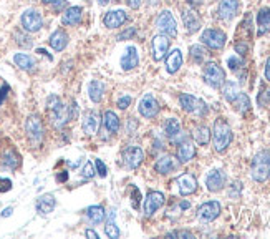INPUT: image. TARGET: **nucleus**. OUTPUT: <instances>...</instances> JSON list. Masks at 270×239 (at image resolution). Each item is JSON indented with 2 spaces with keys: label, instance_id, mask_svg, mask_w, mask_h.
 <instances>
[{
  "label": "nucleus",
  "instance_id": "8",
  "mask_svg": "<svg viewBox=\"0 0 270 239\" xmlns=\"http://www.w3.org/2000/svg\"><path fill=\"white\" fill-rule=\"evenodd\" d=\"M156 27L164 35H168V37H176V35H178V24H176L173 14L168 12V10H164V12H161L158 15V18H156Z\"/></svg>",
  "mask_w": 270,
  "mask_h": 239
},
{
  "label": "nucleus",
  "instance_id": "38",
  "mask_svg": "<svg viewBox=\"0 0 270 239\" xmlns=\"http://www.w3.org/2000/svg\"><path fill=\"white\" fill-rule=\"evenodd\" d=\"M115 218H116V212L111 211V212H110V220H108L106 226H105L106 236L111 238V239H116V238L119 236V230H118V226H116V222H115Z\"/></svg>",
  "mask_w": 270,
  "mask_h": 239
},
{
  "label": "nucleus",
  "instance_id": "39",
  "mask_svg": "<svg viewBox=\"0 0 270 239\" xmlns=\"http://www.w3.org/2000/svg\"><path fill=\"white\" fill-rule=\"evenodd\" d=\"M191 58H193L194 64H202L204 58H206L204 48L199 46V45H193V46H191Z\"/></svg>",
  "mask_w": 270,
  "mask_h": 239
},
{
  "label": "nucleus",
  "instance_id": "12",
  "mask_svg": "<svg viewBox=\"0 0 270 239\" xmlns=\"http://www.w3.org/2000/svg\"><path fill=\"white\" fill-rule=\"evenodd\" d=\"M123 160H124V166H128L129 170H134L143 163L144 153L139 146H129L123 152Z\"/></svg>",
  "mask_w": 270,
  "mask_h": 239
},
{
  "label": "nucleus",
  "instance_id": "48",
  "mask_svg": "<svg viewBox=\"0 0 270 239\" xmlns=\"http://www.w3.org/2000/svg\"><path fill=\"white\" fill-rule=\"evenodd\" d=\"M139 200H141V193H139V190L136 186H133V208L134 210L139 208Z\"/></svg>",
  "mask_w": 270,
  "mask_h": 239
},
{
  "label": "nucleus",
  "instance_id": "13",
  "mask_svg": "<svg viewBox=\"0 0 270 239\" xmlns=\"http://www.w3.org/2000/svg\"><path fill=\"white\" fill-rule=\"evenodd\" d=\"M176 184H178L179 193L183 196L193 194V193H196V190H197V180L194 178V174H191V173L181 174L179 178L176 180Z\"/></svg>",
  "mask_w": 270,
  "mask_h": 239
},
{
  "label": "nucleus",
  "instance_id": "20",
  "mask_svg": "<svg viewBox=\"0 0 270 239\" xmlns=\"http://www.w3.org/2000/svg\"><path fill=\"white\" fill-rule=\"evenodd\" d=\"M183 22H184L186 30H188L189 34H194L201 28V18L194 10H186L183 14Z\"/></svg>",
  "mask_w": 270,
  "mask_h": 239
},
{
  "label": "nucleus",
  "instance_id": "4",
  "mask_svg": "<svg viewBox=\"0 0 270 239\" xmlns=\"http://www.w3.org/2000/svg\"><path fill=\"white\" fill-rule=\"evenodd\" d=\"M179 103L184 112H188L191 115H196V116H204L206 113L209 112V108H207V105L201 100V98L189 95V93H183V95L179 96Z\"/></svg>",
  "mask_w": 270,
  "mask_h": 239
},
{
  "label": "nucleus",
  "instance_id": "19",
  "mask_svg": "<svg viewBox=\"0 0 270 239\" xmlns=\"http://www.w3.org/2000/svg\"><path fill=\"white\" fill-rule=\"evenodd\" d=\"M139 64V56H138V50L136 46H128L124 55L121 56V66L123 70H133L136 68Z\"/></svg>",
  "mask_w": 270,
  "mask_h": 239
},
{
  "label": "nucleus",
  "instance_id": "22",
  "mask_svg": "<svg viewBox=\"0 0 270 239\" xmlns=\"http://www.w3.org/2000/svg\"><path fill=\"white\" fill-rule=\"evenodd\" d=\"M55 204H56V200L53 194H43L40 196L38 201H37V211L38 214L45 216L48 214V212H51L55 210Z\"/></svg>",
  "mask_w": 270,
  "mask_h": 239
},
{
  "label": "nucleus",
  "instance_id": "31",
  "mask_svg": "<svg viewBox=\"0 0 270 239\" xmlns=\"http://www.w3.org/2000/svg\"><path fill=\"white\" fill-rule=\"evenodd\" d=\"M103 123H105V126L110 133H116L119 130V118L115 112H105V115H103Z\"/></svg>",
  "mask_w": 270,
  "mask_h": 239
},
{
  "label": "nucleus",
  "instance_id": "24",
  "mask_svg": "<svg viewBox=\"0 0 270 239\" xmlns=\"http://www.w3.org/2000/svg\"><path fill=\"white\" fill-rule=\"evenodd\" d=\"M176 166H178V163H176L173 156H169L168 154V156H161L158 161H156L154 170L161 174H168V173H171V171L176 170Z\"/></svg>",
  "mask_w": 270,
  "mask_h": 239
},
{
  "label": "nucleus",
  "instance_id": "32",
  "mask_svg": "<svg viewBox=\"0 0 270 239\" xmlns=\"http://www.w3.org/2000/svg\"><path fill=\"white\" fill-rule=\"evenodd\" d=\"M164 133L166 136H169L171 140H174L178 134H181V123L178 118H169L164 123Z\"/></svg>",
  "mask_w": 270,
  "mask_h": 239
},
{
  "label": "nucleus",
  "instance_id": "46",
  "mask_svg": "<svg viewBox=\"0 0 270 239\" xmlns=\"http://www.w3.org/2000/svg\"><path fill=\"white\" fill-rule=\"evenodd\" d=\"M12 190V181L8 178H0V193H7Z\"/></svg>",
  "mask_w": 270,
  "mask_h": 239
},
{
  "label": "nucleus",
  "instance_id": "51",
  "mask_svg": "<svg viewBox=\"0 0 270 239\" xmlns=\"http://www.w3.org/2000/svg\"><path fill=\"white\" fill-rule=\"evenodd\" d=\"M134 32H136V30H134V28H131V30H129V32H128V30H126V32H123V34H119V35H118V40L131 38L133 35H134Z\"/></svg>",
  "mask_w": 270,
  "mask_h": 239
},
{
  "label": "nucleus",
  "instance_id": "16",
  "mask_svg": "<svg viewBox=\"0 0 270 239\" xmlns=\"http://www.w3.org/2000/svg\"><path fill=\"white\" fill-rule=\"evenodd\" d=\"M169 44L171 40L168 35H156V37L153 38V58L156 62L163 60L164 55L168 54V48H169Z\"/></svg>",
  "mask_w": 270,
  "mask_h": 239
},
{
  "label": "nucleus",
  "instance_id": "3",
  "mask_svg": "<svg viewBox=\"0 0 270 239\" xmlns=\"http://www.w3.org/2000/svg\"><path fill=\"white\" fill-rule=\"evenodd\" d=\"M251 176L254 181H257V183H264L266 180H269V176H270V152L269 150H262V152H259L256 156L252 158Z\"/></svg>",
  "mask_w": 270,
  "mask_h": 239
},
{
  "label": "nucleus",
  "instance_id": "45",
  "mask_svg": "<svg viewBox=\"0 0 270 239\" xmlns=\"http://www.w3.org/2000/svg\"><path fill=\"white\" fill-rule=\"evenodd\" d=\"M168 238H183V239H194V234L189 231H173L169 232Z\"/></svg>",
  "mask_w": 270,
  "mask_h": 239
},
{
  "label": "nucleus",
  "instance_id": "29",
  "mask_svg": "<svg viewBox=\"0 0 270 239\" xmlns=\"http://www.w3.org/2000/svg\"><path fill=\"white\" fill-rule=\"evenodd\" d=\"M103 93H105V85L100 80H91L90 85H88V95H90L93 103H100L103 98Z\"/></svg>",
  "mask_w": 270,
  "mask_h": 239
},
{
  "label": "nucleus",
  "instance_id": "37",
  "mask_svg": "<svg viewBox=\"0 0 270 239\" xmlns=\"http://www.w3.org/2000/svg\"><path fill=\"white\" fill-rule=\"evenodd\" d=\"M232 105L236 106V110L239 113H246V112H249V108H251V100H249V96L246 93H239L236 100L232 102Z\"/></svg>",
  "mask_w": 270,
  "mask_h": 239
},
{
  "label": "nucleus",
  "instance_id": "47",
  "mask_svg": "<svg viewBox=\"0 0 270 239\" xmlns=\"http://www.w3.org/2000/svg\"><path fill=\"white\" fill-rule=\"evenodd\" d=\"M43 4H48V5H53L56 10H61L66 5V0H41Z\"/></svg>",
  "mask_w": 270,
  "mask_h": 239
},
{
  "label": "nucleus",
  "instance_id": "54",
  "mask_svg": "<svg viewBox=\"0 0 270 239\" xmlns=\"http://www.w3.org/2000/svg\"><path fill=\"white\" fill-rule=\"evenodd\" d=\"M266 78L270 82V56H269L267 62H266Z\"/></svg>",
  "mask_w": 270,
  "mask_h": 239
},
{
  "label": "nucleus",
  "instance_id": "52",
  "mask_svg": "<svg viewBox=\"0 0 270 239\" xmlns=\"http://www.w3.org/2000/svg\"><path fill=\"white\" fill-rule=\"evenodd\" d=\"M247 45L246 44H237L236 45V52H237V54H241V55H246L247 54Z\"/></svg>",
  "mask_w": 270,
  "mask_h": 239
},
{
  "label": "nucleus",
  "instance_id": "42",
  "mask_svg": "<svg viewBox=\"0 0 270 239\" xmlns=\"http://www.w3.org/2000/svg\"><path fill=\"white\" fill-rule=\"evenodd\" d=\"M257 102H259V105H261V106L269 105V103H270V90H269V88H267V90H262L261 93H259Z\"/></svg>",
  "mask_w": 270,
  "mask_h": 239
},
{
  "label": "nucleus",
  "instance_id": "10",
  "mask_svg": "<svg viewBox=\"0 0 270 239\" xmlns=\"http://www.w3.org/2000/svg\"><path fill=\"white\" fill-rule=\"evenodd\" d=\"M221 214V202L219 201H207L197 210V220L201 222H211Z\"/></svg>",
  "mask_w": 270,
  "mask_h": 239
},
{
  "label": "nucleus",
  "instance_id": "6",
  "mask_svg": "<svg viewBox=\"0 0 270 239\" xmlns=\"http://www.w3.org/2000/svg\"><path fill=\"white\" fill-rule=\"evenodd\" d=\"M202 75H204V80L207 85H211L212 88H219L224 85V82H226L224 70H222L217 64H214V62H209V64L204 65Z\"/></svg>",
  "mask_w": 270,
  "mask_h": 239
},
{
  "label": "nucleus",
  "instance_id": "9",
  "mask_svg": "<svg viewBox=\"0 0 270 239\" xmlns=\"http://www.w3.org/2000/svg\"><path fill=\"white\" fill-rule=\"evenodd\" d=\"M22 27L25 32H30V34H33V32H38V30L41 28V25H43V18H41V15L38 10H33V8H30V10H25V12L22 14Z\"/></svg>",
  "mask_w": 270,
  "mask_h": 239
},
{
  "label": "nucleus",
  "instance_id": "21",
  "mask_svg": "<svg viewBox=\"0 0 270 239\" xmlns=\"http://www.w3.org/2000/svg\"><path fill=\"white\" fill-rule=\"evenodd\" d=\"M181 66H183V54H181V50L176 48L166 58V70H168V74H176Z\"/></svg>",
  "mask_w": 270,
  "mask_h": 239
},
{
  "label": "nucleus",
  "instance_id": "15",
  "mask_svg": "<svg viewBox=\"0 0 270 239\" xmlns=\"http://www.w3.org/2000/svg\"><path fill=\"white\" fill-rule=\"evenodd\" d=\"M164 204V194L159 191H151L144 201V216H153Z\"/></svg>",
  "mask_w": 270,
  "mask_h": 239
},
{
  "label": "nucleus",
  "instance_id": "49",
  "mask_svg": "<svg viewBox=\"0 0 270 239\" xmlns=\"http://www.w3.org/2000/svg\"><path fill=\"white\" fill-rule=\"evenodd\" d=\"M129 103H131V96L124 95V96H121V98L118 100V106L121 108V110H126V108L129 106Z\"/></svg>",
  "mask_w": 270,
  "mask_h": 239
},
{
  "label": "nucleus",
  "instance_id": "41",
  "mask_svg": "<svg viewBox=\"0 0 270 239\" xmlns=\"http://www.w3.org/2000/svg\"><path fill=\"white\" fill-rule=\"evenodd\" d=\"M83 176H85V178H88V180H91L93 176L96 174V171H95V166H93V163H90V161H86L85 163V166H83Z\"/></svg>",
  "mask_w": 270,
  "mask_h": 239
},
{
  "label": "nucleus",
  "instance_id": "40",
  "mask_svg": "<svg viewBox=\"0 0 270 239\" xmlns=\"http://www.w3.org/2000/svg\"><path fill=\"white\" fill-rule=\"evenodd\" d=\"M15 42H17V45H20L22 48H30V46L33 45L32 38L28 37V35H25L22 32H17L15 34Z\"/></svg>",
  "mask_w": 270,
  "mask_h": 239
},
{
  "label": "nucleus",
  "instance_id": "26",
  "mask_svg": "<svg viewBox=\"0 0 270 239\" xmlns=\"http://www.w3.org/2000/svg\"><path fill=\"white\" fill-rule=\"evenodd\" d=\"M257 25H259V35L270 32V8L264 7L257 14Z\"/></svg>",
  "mask_w": 270,
  "mask_h": 239
},
{
  "label": "nucleus",
  "instance_id": "7",
  "mask_svg": "<svg viewBox=\"0 0 270 239\" xmlns=\"http://www.w3.org/2000/svg\"><path fill=\"white\" fill-rule=\"evenodd\" d=\"M201 40H202V44L207 45L209 48L212 50H221L222 46L226 45V34L222 32V30H217V28H207L202 32L201 35Z\"/></svg>",
  "mask_w": 270,
  "mask_h": 239
},
{
  "label": "nucleus",
  "instance_id": "27",
  "mask_svg": "<svg viewBox=\"0 0 270 239\" xmlns=\"http://www.w3.org/2000/svg\"><path fill=\"white\" fill-rule=\"evenodd\" d=\"M81 128L85 134H95L96 130H98V115L95 112H88L85 118H83V123H81Z\"/></svg>",
  "mask_w": 270,
  "mask_h": 239
},
{
  "label": "nucleus",
  "instance_id": "2",
  "mask_svg": "<svg viewBox=\"0 0 270 239\" xmlns=\"http://www.w3.org/2000/svg\"><path fill=\"white\" fill-rule=\"evenodd\" d=\"M212 140H214V148L217 153H224L227 146L232 142V130L226 118L219 116L216 120L214 128H212Z\"/></svg>",
  "mask_w": 270,
  "mask_h": 239
},
{
  "label": "nucleus",
  "instance_id": "61",
  "mask_svg": "<svg viewBox=\"0 0 270 239\" xmlns=\"http://www.w3.org/2000/svg\"><path fill=\"white\" fill-rule=\"evenodd\" d=\"M98 4H100L101 7H105V5H108V4H110V0H98Z\"/></svg>",
  "mask_w": 270,
  "mask_h": 239
},
{
  "label": "nucleus",
  "instance_id": "60",
  "mask_svg": "<svg viewBox=\"0 0 270 239\" xmlns=\"http://www.w3.org/2000/svg\"><path fill=\"white\" fill-rule=\"evenodd\" d=\"M189 206H191V204H189L188 201H183V202H181V210H188Z\"/></svg>",
  "mask_w": 270,
  "mask_h": 239
},
{
  "label": "nucleus",
  "instance_id": "57",
  "mask_svg": "<svg viewBox=\"0 0 270 239\" xmlns=\"http://www.w3.org/2000/svg\"><path fill=\"white\" fill-rule=\"evenodd\" d=\"M204 0H188V4L189 5H193V7H197V5H201Z\"/></svg>",
  "mask_w": 270,
  "mask_h": 239
},
{
  "label": "nucleus",
  "instance_id": "35",
  "mask_svg": "<svg viewBox=\"0 0 270 239\" xmlns=\"http://www.w3.org/2000/svg\"><path fill=\"white\" fill-rule=\"evenodd\" d=\"M2 164L5 166V168H8V170L18 168V164H20V156L13 152V150H8V152H5V153H3V156H2Z\"/></svg>",
  "mask_w": 270,
  "mask_h": 239
},
{
  "label": "nucleus",
  "instance_id": "14",
  "mask_svg": "<svg viewBox=\"0 0 270 239\" xmlns=\"http://www.w3.org/2000/svg\"><path fill=\"white\" fill-rule=\"evenodd\" d=\"M206 186L212 193H217L226 186V174L221 170H212L209 174L206 176Z\"/></svg>",
  "mask_w": 270,
  "mask_h": 239
},
{
  "label": "nucleus",
  "instance_id": "11",
  "mask_svg": "<svg viewBox=\"0 0 270 239\" xmlns=\"http://www.w3.org/2000/svg\"><path fill=\"white\" fill-rule=\"evenodd\" d=\"M139 113L144 118H154L159 113V103L158 100L151 95V93H146L141 100H139V106H138Z\"/></svg>",
  "mask_w": 270,
  "mask_h": 239
},
{
  "label": "nucleus",
  "instance_id": "5",
  "mask_svg": "<svg viewBox=\"0 0 270 239\" xmlns=\"http://www.w3.org/2000/svg\"><path fill=\"white\" fill-rule=\"evenodd\" d=\"M25 132H27V136L33 146H38V144L43 142L45 130L38 115H30L27 118V122H25Z\"/></svg>",
  "mask_w": 270,
  "mask_h": 239
},
{
  "label": "nucleus",
  "instance_id": "58",
  "mask_svg": "<svg viewBox=\"0 0 270 239\" xmlns=\"http://www.w3.org/2000/svg\"><path fill=\"white\" fill-rule=\"evenodd\" d=\"M37 54L40 55H45V56H48V60H51V55H48V52L43 50V48H37Z\"/></svg>",
  "mask_w": 270,
  "mask_h": 239
},
{
  "label": "nucleus",
  "instance_id": "50",
  "mask_svg": "<svg viewBox=\"0 0 270 239\" xmlns=\"http://www.w3.org/2000/svg\"><path fill=\"white\" fill-rule=\"evenodd\" d=\"M8 92H10V86L8 85H2V88H0V105H2L3 100L7 98Z\"/></svg>",
  "mask_w": 270,
  "mask_h": 239
},
{
  "label": "nucleus",
  "instance_id": "36",
  "mask_svg": "<svg viewBox=\"0 0 270 239\" xmlns=\"http://www.w3.org/2000/svg\"><path fill=\"white\" fill-rule=\"evenodd\" d=\"M86 218L93 224H100V222L105 220V210H103L101 206H90L86 210Z\"/></svg>",
  "mask_w": 270,
  "mask_h": 239
},
{
  "label": "nucleus",
  "instance_id": "56",
  "mask_svg": "<svg viewBox=\"0 0 270 239\" xmlns=\"http://www.w3.org/2000/svg\"><path fill=\"white\" fill-rule=\"evenodd\" d=\"M66 178H68V174H66V171H61V174L56 176V180H58V181H66Z\"/></svg>",
  "mask_w": 270,
  "mask_h": 239
},
{
  "label": "nucleus",
  "instance_id": "18",
  "mask_svg": "<svg viewBox=\"0 0 270 239\" xmlns=\"http://www.w3.org/2000/svg\"><path fill=\"white\" fill-rule=\"evenodd\" d=\"M126 20H128V15L124 10H111V12H108L105 15L103 24H105L108 28H116V27H121Z\"/></svg>",
  "mask_w": 270,
  "mask_h": 239
},
{
  "label": "nucleus",
  "instance_id": "34",
  "mask_svg": "<svg viewBox=\"0 0 270 239\" xmlns=\"http://www.w3.org/2000/svg\"><path fill=\"white\" fill-rule=\"evenodd\" d=\"M193 138L197 144H207L211 142V130L207 126H197L193 132Z\"/></svg>",
  "mask_w": 270,
  "mask_h": 239
},
{
  "label": "nucleus",
  "instance_id": "43",
  "mask_svg": "<svg viewBox=\"0 0 270 239\" xmlns=\"http://www.w3.org/2000/svg\"><path fill=\"white\" fill-rule=\"evenodd\" d=\"M227 65H229L231 70L237 72L239 68H242V66H244V62L239 58V56H231V58L227 60Z\"/></svg>",
  "mask_w": 270,
  "mask_h": 239
},
{
  "label": "nucleus",
  "instance_id": "28",
  "mask_svg": "<svg viewBox=\"0 0 270 239\" xmlns=\"http://www.w3.org/2000/svg\"><path fill=\"white\" fill-rule=\"evenodd\" d=\"M196 156V148L194 144H191L189 142H184L179 144L178 148V160L179 163H188V161H191Z\"/></svg>",
  "mask_w": 270,
  "mask_h": 239
},
{
  "label": "nucleus",
  "instance_id": "30",
  "mask_svg": "<svg viewBox=\"0 0 270 239\" xmlns=\"http://www.w3.org/2000/svg\"><path fill=\"white\" fill-rule=\"evenodd\" d=\"M13 62H15V65L20 66V68L25 72H32V70H35V66H37L35 60L27 54H17L13 56Z\"/></svg>",
  "mask_w": 270,
  "mask_h": 239
},
{
  "label": "nucleus",
  "instance_id": "55",
  "mask_svg": "<svg viewBox=\"0 0 270 239\" xmlns=\"http://www.w3.org/2000/svg\"><path fill=\"white\" fill-rule=\"evenodd\" d=\"M85 236H86V238H93V239H98V234H96V232L93 231V230H86V231H85Z\"/></svg>",
  "mask_w": 270,
  "mask_h": 239
},
{
  "label": "nucleus",
  "instance_id": "33",
  "mask_svg": "<svg viewBox=\"0 0 270 239\" xmlns=\"http://www.w3.org/2000/svg\"><path fill=\"white\" fill-rule=\"evenodd\" d=\"M239 85L236 82H224V85H222V95H224V98L227 102H234L239 95Z\"/></svg>",
  "mask_w": 270,
  "mask_h": 239
},
{
  "label": "nucleus",
  "instance_id": "44",
  "mask_svg": "<svg viewBox=\"0 0 270 239\" xmlns=\"http://www.w3.org/2000/svg\"><path fill=\"white\" fill-rule=\"evenodd\" d=\"M95 166H96V174H98V176H101V178H106V174H108L106 164L103 163L101 160H96V161H95Z\"/></svg>",
  "mask_w": 270,
  "mask_h": 239
},
{
  "label": "nucleus",
  "instance_id": "17",
  "mask_svg": "<svg viewBox=\"0 0 270 239\" xmlns=\"http://www.w3.org/2000/svg\"><path fill=\"white\" fill-rule=\"evenodd\" d=\"M217 12L222 20H232L239 12V0H221Z\"/></svg>",
  "mask_w": 270,
  "mask_h": 239
},
{
  "label": "nucleus",
  "instance_id": "53",
  "mask_svg": "<svg viewBox=\"0 0 270 239\" xmlns=\"http://www.w3.org/2000/svg\"><path fill=\"white\" fill-rule=\"evenodd\" d=\"M126 4L131 8H139V5H141V0H126Z\"/></svg>",
  "mask_w": 270,
  "mask_h": 239
},
{
  "label": "nucleus",
  "instance_id": "23",
  "mask_svg": "<svg viewBox=\"0 0 270 239\" xmlns=\"http://www.w3.org/2000/svg\"><path fill=\"white\" fill-rule=\"evenodd\" d=\"M50 46L56 52H61L65 50V46L68 45V35H66V32H63V30H56V32L51 34V37L48 40Z\"/></svg>",
  "mask_w": 270,
  "mask_h": 239
},
{
  "label": "nucleus",
  "instance_id": "1",
  "mask_svg": "<svg viewBox=\"0 0 270 239\" xmlns=\"http://www.w3.org/2000/svg\"><path fill=\"white\" fill-rule=\"evenodd\" d=\"M46 110L50 112V118H51V124L55 128H61L65 126L70 120L76 118L78 115V105L76 102H71L70 106H65L58 96L51 95L46 100Z\"/></svg>",
  "mask_w": 270,
  "mask_h": 239
},
{
  "label": "nucleus",
  "instance_id": "59",
  "mask_svg": "<svg viewBox=\"0 0 270 239\" xmlns=\"http://www.w3.org/2000/svg\"><path fill=\"white\" fill-rule=\"evenodd\" d=\"M12 208H7V210H3V212H2V216L3 218H7V216H10V214H12Z\"/></svg>",
  "mask_w": 270,
  "mask_h": 239
},
{
  "label": "nucleus",
  "instance_id": "25",
  "mask_svg": "<svg viewBox=\"0 0 270 239\" xmlns=\"http://www.w3.org/2000/svg\"><path fill=\"white\" fill-rule=\"evenodd\" d=\"M81 14H83L81 7H70L63 12L61 22H63L65 25H78L81 22Z\"/></svg>",
  "mask_w": 270,
  "mask_h": 239
}]
</instances>
